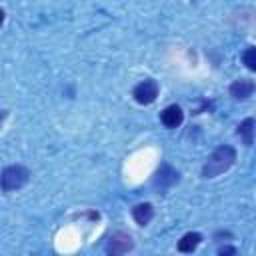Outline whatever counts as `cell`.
<instances>
[{
	"mask_svg": "<svg viewBox=\"0 0 256 256\" xmlns=\"http://www.w3.org/2000/svg\"><path fill=\"white\" fill-rule=\"evenodd\" d=\"M234 160H236V150L232 146H220L206 160V164L202 168V176L204 178H216L218 174L226 172L234 164Z\"/></svg>",
	"mask_w": 256,
	"mask_h": 256,
	"instance_id": "6da1fadb",
	"label": "cell"
},
{
	"mask_svg": "<svg viewBox=\"0 0 256 256\" xmlns=\"http://www.w3.org/2000/svg\"><path fill=\"white\" fill-rule=\"evenodd\" d=\"M28 178H30V170L26 166H20V164L6 166L2 170V190L4 192L18 190L28 182Z\"/></svg>",
	"mask_w": 256,
	"mask_h": 256,
	"instance_id": "7a4b0ae2",
	"label": "cell"
},
{
	"mask_svg": "<svg viewBox=\"0 0 256 256\" xmlns=\"http://www.w3.org/2000/svg\"><path fill=\"white\" fill-rule=\"evenodd\" d=\"M132 96H134V100L138 104H152L156 100V96H158V84H156V80H152V78L142 80L140 84L134 86Z\"/></svg>",
	"mask_w": 256,
	"mask_h": 256,
	"instance_id": "3957f363",
	"label": "cell"
},
{
	"mask_svg": "<svg viewBox=\"0 0 256 256\" xmlns=\"http://www.w3.org/2000/svg\"><path fill=\"white\" fill-rule=\"evenodd\" d=\"M178 180H180V174H178L170 164H162V166L156 170V176H154L152 184H154L156 190L164 192V190H168L170 186H174Z\"/></svg>",
	"mask_w": 256,
	"mask_h": 256,
	"instance_id": "277c9868",
	"label": "cell"
},
{
	"mask_svg": "<svg viewBox=\"0 0 256 256\" xmlns=\"http://www.w3.org/2000/svg\"><path fill=\"white\" fill-rule=\"evenodd\" d=\"M132 246H134V242H132L130 234L116 232V234L110 236V240H108V244H106V252H108L110 256H120V254L130 252Z\"/></svg>",
	"mask_w": 256,
	"mask_h": 256,
	"instance_id": "5b68a950",
	"label": "cell"
},
{
	"mask_svg": "<svg viewBox=\"0 0 256 256\" xmlns=\"http://www.w3.org/2000/svg\"><path fill=\"white\" fill-rule=\"evenodd\" d=\"M254 90H256V84H254L252 80H248V78H240V80H234V82L230 84V94H232L236 100H244V98L252 96Z\"/></svg>",
	"mask_w": 256,
	"mask_h": 256,
	"instance_id": "8992f818",
	"label": "cell"
},
{
	"mask_svg": "<svg viewBox=\"0 0 256 256\" xmlns=\"http://www.w3.org/2000/svg\"><path fill=\"white\" fill-rule=\"evenodd\" d=\"M182 118H184V114H182L180 106H176V104H172V106H168V108H164V110L160 112V120H162V124H164L166 128H176V126H180V124H182Z\"/></svg>",
	"mask_w": 256,
	"mask_h": 256,
	"instance_id": "52a82bcc",
	"label": "cell"
},
{
	"mask_svg": "<svg viewBox=\"0 0 256 256\" xmlns=\"http://www.w3.org/2000/svg\"><path fill=\"white\" fill-rule=\"evenodd\" d=\"M152 216H154V208H152V204H148V202L136 204V206L132 208V218H134L136 224H140V226H146V224L152 220Z\"/></svg>",
	"mask_w": 256,
	"mask_h": 256,
	"instance_id": "ba28073f",
	"label": "cell"
},
{
	"mask_svg": "<svg viewBox=\"0 0 256 256\" xmlns=\"http://www.w3.org/2000/svg\"><path fill=\"white\" fill-rule=\"evenodd\" d=\"M238 136L242 138V142L246 144V146H250L252 142H254V134H256V120L254 118H246V120H242L240 124H238Z\"/></svg>",
	"mask_w": 256,
	"mask_h": 256,
	"instance_id": "9c48e42d",
	"label": "cell"
},
{
	"mask_svg": "<svg viewBox=\"0 0 256 256\" xmlns=\"http://www.w3.org/2000/svg\"><path fill=\"white\" fill-rule=\"evenodd\" d=\"M200 242H202V236H200L198 232H188V234H184V236L180 238V242H178V250L190 254V252H194V250L198 248Z\"/></svg>",
	"mask_w": 256,
	"mask_h": 256,
	"instance_id": "30bf717a",
	"label": "cell"
},
{
	"mask_svg": "<svg viewBox=\"0 0 256 256\" xmlns=\"http://www.w3.org/2000/svg\"><path fill=\"white\" fill-rule=\"evenodd\" d=\"M242 62L246 64L248 70L256 72V48H248V50L244 52V56H242Z\"/></svg>",
	"mask_w": 256,
	"mask_h": 256,
	"instance_id": "8fae6325",
	"label": "cell"
},
{
	"mask_svg": "<svg viewBox=\"0 0 256 256\" xmlns=\"http://www.w3.org/2000/svg\"><path fill=\"white\" fill-rule=\"evenodd\" d=\"M218 254H220V256H224V254H236V248H232V246H224V248L218 250Z\"/></svg>",
	"mask_w": 256,
	"mask_h": 256,
	"instance_id": "7c38bea8",
	"label": "cell"
}]
</instances>
